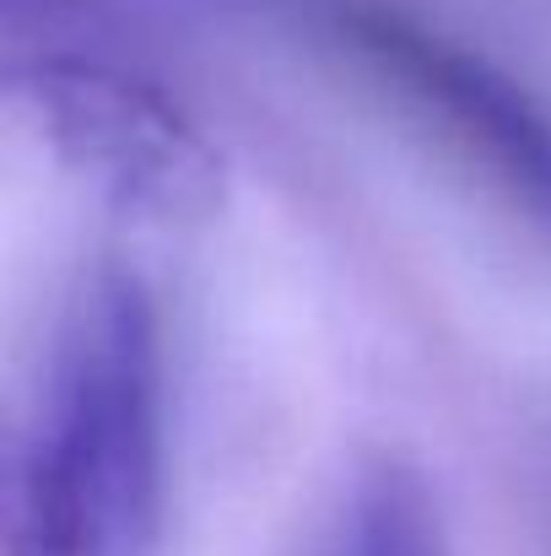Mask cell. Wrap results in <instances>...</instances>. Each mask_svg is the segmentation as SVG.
<instances>
[{
  "label": "cell",
  "instance_id": "cell-3",
  "mask_svg": "<svg viewBox=\"0 0 551 556\" xmlns=\"http://www.w3.org/2000/svg\"><path fill=\"white\" fill-rule=\"evenodd\" d=\"M325 38L443 163L551 238V109L514 71L405 0H330Z\"/></svg>",
  "mask_w": 551,
  "mask_h": 556
},
{
  "label": "cell",
  "instance_id": "cell-2",
  "mask_svg": "<svg viewBox=\"0 0 551 556\" xmlns=\"http://www.w3.org/2000/svg\"><path fill=\"white\" fill-rule=\"evenodd\" d=\"M11 103L49 157L141 227H205L227 205L222 147L179 98L103 43L11 38Z\"/></svg>",
  "mask_w": 551,
  "mask_h": 556
},
{
  "label": "cell",
  "instance_id": "cell-1",
  "mask_svg": "<svg viewBox=\"0 0 551 556\" xmlns=\"http://www.w3.org/2000/svg\"><path fill=\"white\" fill-rule=\"evenodd\" d=\"M168 357L141 270L103 260L65 292L5 465L0 556H163Z\"/></svg>",
  "mask_w": 551,
  "mask_h": 556
},
{
  "label": "cell",
  "instance_id": "cell-4",
  "mask_svg": "<svg viewBox=\"0 0 551 556\" xmlns=\"http://www.w3.org/2000/svg\"><path fill=\"white\" fill-rule=\"evenodd\" d=\"M309 556H454V535L427 470L373 448L341 476Z\"/></svg>",
  "mask_w": 551,
  "mask_h": 556
}]
</instances>
